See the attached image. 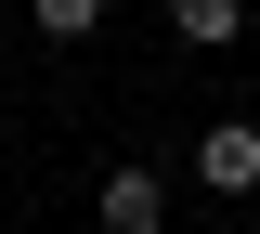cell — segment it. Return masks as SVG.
<instances>
[{"mask_svg":"<svg viewBox=\"0 0 260 234\" xmlns=\"http://www.w3.org/2000/svg\"><path fill=\"white\" fill-rule=\"evenodd\" d=\"M195 182L208 195H260V117H208L195 130Z\"/></svg>","mask_w":260,"mask_h":234,"instance_id":"1","label":"cell"},{"mask_svg":"<svg viewBox=\"0 0 260 234\" xmlns=\"http://www.w3.org/2000/svg\"><path fill=\"white\" fill-rule=\"evenodd\" d=\"M91 221H104V234H169V182H156V169H104Z\"/></svg>","mask_w":260,"mask_h":234,"instance_id":"2","label":"cell"},{"mask_svg":"<svg viewBox=\"0 0 260 234\" xmlns=\"http://www.w3.org/2000/svg\"><path fill=\"white\" fill-rule=\"evenodd\" d=\"M169 26H182V39H195V52H221V39H234V26H247V0H169Z\"/></svg>","mask_w":260,"mask_h":234,"instance_id":"3","label":"cell"},{"mask_svg":"<svg viewBox=\"0 0 260 234\" xmlns=\"http://www.w3.org/2000/svg\"><path fill=\"white\" fill-rule=\"evenodd\" d=\"M26 26H39V39H65V52H78V39L104 26V0H26Z\"/></svg>","mask_w":260,"mask_h":234,"instance_id":"4","label":"cell"},{"mask_svg":"<svg viewBox=\"0 0 260 234\" xmlns=\"http://www.w3.org/2000/svg\"><path fill=\"white\" fill-rule=\"evenodd\" d=\"M13 13H26V0H0V39H13Z\"/></svg>","mask_w":260,"mask_h":234,"instance_id":"5","label":"cell"}]
</instances>
